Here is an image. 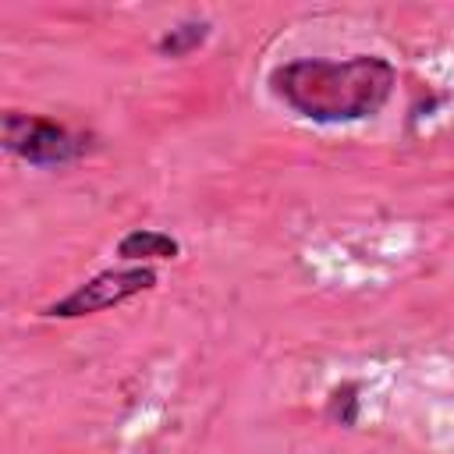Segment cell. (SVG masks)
<instances>
[{"instance_id":"cell-1","label":"cell","mask_w":454,"mask_h":454,"mask_svg":"<svg viewBox=\"0 0 454 454\" xmlns=\"http://www.w3.org/2000/svg\"><path fill=\"white\" fill-rule=\"evenodd\" d=\"M266 85L287 110L305 121L348 124L383 110L397 85V67L376 53H355L344 60L298 57L277 64Z\"/></svg>"},{"instance_id":"cell-2","label":"cell","mask_w":454,"mask_h":454,"mask_svg":"<svg viewBox=\"0 0 454 454\" xmlns=\"http://www.w3.org/2000/svg\"><path fill=\"white\" fill-rule=\"evenodd\" d=\"M0 135H4V149L18 160L32 163V167H64V163L82 160L89 149L85 135L50 121V117L18 114V110L4 114Z\"/></svg>"},{"instance_id":"cell-3","label":"cell","mask_w":454,"mask_h":454,"mask_svg":"<svg viewBox=\"0 0 454 454\" xmlns=\"http://www.w3.org/2000/svg\"><path fill=\"white\" fill-rule=\"evenodd\" d=\"M156 270L153 266H117V270H103L89 280H82L78 287H71L64 298L50 301L43 309V316L50 319H82V316H92V312H103V309H114L142 291H153L156 287Z\"/></svg>"},{"instance_id":"cell-4","label":"cell","mask_w":454,"mask_h":454,"mask_svg":"<svg viewBox=\"0 0 454 454\" xmlns=\"http://www.w3.org/2000/svg\"><path fill=\"white\" fill-rule=\"evenodd\" d=\"M117 255L124 262H149V259H177L181 255V241L170 238L167 231H153V227H135L117 241Z\"/></svg>"},{"instance_id":"cell-5","label":"cell","mask_w":454,"mask_h":454,"mask_svg":"<svg viewBox=\"0 0 454 454\" xmlns=\"http://www.w3.org/2000/svg\"><path fill=\"white\" fill-rule=\"evenodd\" d=\"M209 32H213L209 21H199V18L181 21V25L167 28V32L156 39V53H160V57H184V53L199 50V46L209 39Z\"/></svg>"},{"instance_id":"cell-6","label":"cell","mask_w":454,"mask_h":454,"mask_svg":"<svg viewBox=\"0 0 454 454\" xmlns=\"http://www.w3.org/2000/svg\"><path fill=\"white\" fill-rule=\"evenodd\" d=\"M326 415L340 426H355L358 422V383L344 380L340 387H333L330 401H326Z\"/></svg>"}]
</instances>
